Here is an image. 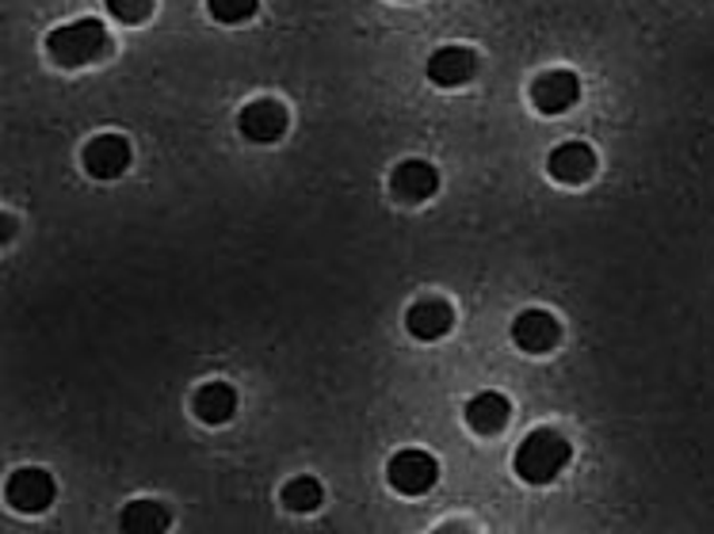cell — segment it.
Returning a JSON list of instances; mask_svg holds the SVG:
<instances>
[{
    "mask_svg": "<svg viewBox=\"0 0 714 534\" xmlns=\"http://www.w3.org/2000/svg\"><path fill=\"white\" fill-rule=\"evenodd\" d=\"M569 458H574V447H569L566 435L555 432V427H535L528 439L520 443L512 466L528 485H550L569 466Z\"/></svg>",
    "mask_w": 714,
    "mask_h": 534,
    "instance_id": "1",
    "label": "cell"
},
{
    "mask_svg": "<svg viewBox=\"0 0 714 534\" xmlns=\"http://www.w3.org/2000/svg\"><path fill=\"white\" fill-rule=\"evenodd\" d=\"M107 50H111V34L100 20L61 23L47 34V53L61 69H80L88 61H100Z\"/></svg>",
    "mask_w": 714,
    "mask_h": 534,
    "instance_id": "2",
    "label": "cell"
},
{
    "mask_svg": "<svg viewBox=\"0 0 714 534\" xmlns=\"http://www.w3.org/2000/svg\"><path fill=\"white\" fill-rule=\"evenodd\" d=\"M387 481L390 488L401 496H424L436 488V481H440V462L432 458L428 451H398L394 458L387 462Z\"/></svg>",
    "mask_w": 714,
    "mask_h": 534,
    "instance_id": "3",
    "label": "cell"
},
{
    "mask_svg": "<svg viewBox=\"0 0 714 534\" xmlns=\"http://www.w3.org/2000/svg\"><path fill=\"white\" fill-rule=\"evenodd\" d=\"M4 496H8V504H12L16 512L39 515V512H47V507L53 504V496H58V485H53V477L47 474V469L23 466V469H16V474L8 477Z\"/></svg>",
    "mask_w": 714,
    "mask_h": 534,
    "instance_id": "4",
    "label": "cell"
},
{
    "mask_svg": "<svg viewBox=\"0 0 714 534\" xmlns=\"http://www.w3.org/2000/svg\"><path fill=\"white\" fill-rule=\"evenodd\" d=\"M581 100V80L574 69H547L531 80V103L542 115H561Z\"/></svg>",
    "mask_w": 714,
    "mask_h": 534,
    "instance_id": "5",
    "label": "cell"
},
{
    "mask_svg": "<svg viewBox=\"0 0 714 534\" xmlns=\"http://www.w3.org/2000/svg\"><path fill=\"white\" fill-rule=\"evenodd\" d=\"M134 149L123 134H96L92 141L85 146V172L96 176V180H115L130 168Z\"/></svg>",
    "mask_w": 714,
    "mask_h": 534,
    "instance_id": "6",
    "label": "cell"
},
{
    "mask_svg": "<svg viewBox=\"0 0 714 534\" xmlns=\"http://www.w3.org/2000/svg\"><path fill=\"white\" fill-rule=\"evenodd\" d=\"M237 127H241V134H245L248 141H261V146H267V141H280L283 134H287L291 115H287V107H283L280 100H267V96H264V100L245 103Z\"/></svg>",
    "mask_w": 714,
    "mask_h": 534,
    "instance_id": "7",
    "label": "cell"
},
{
    "mask_svg": "<svg viewBox=\"0 0 714 534\" xmlns=\"http://www.w3.org/2000/svg\"><path fill=\"white\" fill-rule=\"evenodd\" d=\"M478 73V53L470 47H440L428 58V80L440 88L470 85Z\"/></svg>",
    "mask_w": 714,
    "mask_h": 534,
    "instance_id": "8",
    "label": "cell"
},
{
    "mask_svg": "<svg viewBox=\"0 0 714 534\" xmlns=\"http://www.w3.org/2000/svg\"><path fill=\"white\" fill-rule=\"evenodd\" d=\"M405 328L417 336V340H424V344L443 340V336H448L451 328H454L451 301H443V298H421V301H413V306H409V314H405Z\"/></svg>",
    "mask_w": 714,
    "mask_h": 534,
    "instance_id": "9",
    "label": "cell"
},
{
    "mask_svg": "<svg viewBox=\"0 0 714 534\" xmlns=\"http://www.w3.org/2000/svg\"><path fill=\"white\" fill-rule=\"evenodd\" d=\"M547 172L555 176L558 184H569V187L588 184L596 176L593 146H585V141H561V146L547 160Z\"/></svg>",
    "mask_w": 714,
    "mask_h": 534,
    "instance_id": "10",
    "label": "cell"
},
{
    "mask_svg": "<svg viewBox=\"0 0 714 534\" xmlns=\"http://www.w3.org/2000/svg\"><path fill=\"white\" fill-rule=\"evenodd\" d=\"M390 187H394V195L401 202H424L432 199L436 191H440V172H436L428 160H401L394 168V176H390Z\"/></svg>",
    "mask_w": 714,
    "mask_h": 534,
    "instance_id": "11",
    "label": "cell"
},
{
    "mask_svg": "<svg viewBox=\"0 0 714 534\" xmlns=\"http://www.w3.org/2000/svg\"><path fill=\"white\" fill-rule=\"evenodd\" d=\"M512 340L520 344L524 352L542 355L561 340V325L555 314H547V309H524L512 325Z\"/></svg>",
    "mask_w": 714,
    "mask_h": 534,
    "instance_id": "12",
    "label": "cell"
},
{
    "mask_svg": "<svg viewBox=\"0 0 714 534\" xmlns=\"http://www.w3.org/2000/svg\"><path fill=\"white\" fill-rule=\"evenodd\" d=\"M508 421H512V405H508L505 394H493V389H486V394H475L467 400V424L470 432L478 435H501Z\"/></svg>",
    "mask_w": 714,
    "mask_h": 534,
    "instance_id": "13",
    "label": "cell"
},
{
    "mask_svg": "<svg viewBox=\"0 0 714 534\" xmlns=\"http://www.w3.org/2000/svg\"><path fill=\"white\" fill-rule=\"evenodd\" d=\"M192 413L199 416L203 424H226L229 416L237 413L234 386H226V382H207V386H199L192 397Z\"/></svg>",
    "mask_w": 714,
    "mask_h": 534,
    "instance_id": "14",
    "label": "cell"
},
{
    "mask_svg": "<svg viewBox=\"0 0 714 534\" xmlns=\"http://www.w3.org/2000/svg\"><path fill=\"white\" fill-rule=\"evenodd\" d=\"M173 527V515L160 501H130L119 515L123 534H165Z\"/></svg>",
    "mask_w": 714,
    "mask_h": 534,
    "instance_id": "15",
    "label": "cell"
},
{
    "mask_svg": "<svg viewBox=\"0 0 714 534\" xmlns=\"http://www.w3.org/2000/svg\"><path fill=\"white\" fill-rule=\"evenodd\" d=\"M280 501L294 515H310V512H317L321 501H325V488H321L317 477H294V481L283 485Z\"/></svg>",
    "mask_w": 714,
    "mask_h": 534,
    "instance_id": "16",
    "label": "cell"
},
{
    "mask_svg": "<svg viewBox=\"0 0 714 534\" xmlns=\"http://www.w3.org/2000/svg\"><path fill=\"white\" fill-rule=\"evenodd\" d=\"M207 8L218 23H245L256 16L261 0H207Z\"/></svg>",
    "mask_w": 714,
    "mask_h": 534,
    "instance_id": "17",
    "label": "cell"
},
{
    "mask_svg": "<svg viewBox=\"0 0 714 534\" xmlns=\"http://www.w3.org/2000/svg\"><path fill=\"white\" fill-rule=\"evenodd\" d=\"M107 12H111V20L119 23H141L154 16V0H104Z\"/></svg>",
    "mask_w": 714,
    "mask_h": 534,
    "instance_id": "18",
    "label": "cell"
},
{
    "mask_svg": "<svg viewBox=\"0 0 714 534\" xmlns=\"http://www.w3.org/2000/svg\"><path fill=\"white\" fill-rule=\"evenodd\" d=\"M432 534H475V531L462 527V523H443V527H436Z\"/></svg>",
    "mask_w": 714,
    "mask_h": 534,
    "instance_id": "19",
    "label": "cell"
}]
</instances>
